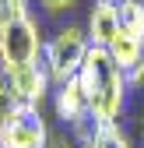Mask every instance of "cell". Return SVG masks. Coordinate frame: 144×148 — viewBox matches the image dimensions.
Masks as SVG:
<instances>
[{
	"label": "cell",
	"mask_w": 144,
	"mask_h": 148,
	"mask_svg": "<svg viewBox=\"0 0 144 148\" xmlns=\"http://www.w3.org/2000/svg\"><path fill=\"white\" fill-rule=\"evenodd\" d=\"M77 78L88 92L92 102V116L98 123H120L123 109H127V78H123L120 64L109 57L105 46H92L88 57L77 71Z\"/></svg>",
	"instance_id": "1"
},
{
	"label": "cell",
	"mask_w": 144,
	"mask_h": 148,
	"mask_svg": "<svg viewBox=\"0 0 144 148\" xmlns=\"http://www.w3.org/2000/svg\"><path fill=\"white\" fill-rule=\"evenodd\" d=\"M88 49H92V42H88V32L77 28V25H63L53 39L42 46V64L49 71V78L53 85H63L70 81L74 74L81 71L84 57H88Z\"/></svg>",
	"instance_id": "2"
},
{
	"label": "cell",
	"mask_w": 144,
	"mask_h": 148,
	"mask_svg": "<svg viewBox=\"0 0 144 148\" xmlns=\"http://www.w3.org/2000/svg\"><path fill=\"white\" fill-rule=\"evenodd\" d=\"M42 35H39V21L28 18H11L0 21V71L11 74L25 64H35L42 57Z\"/></svg>",
	"instance_id": "3"
},
{
	"label": "cell",
	"mask_w": 144,
	"mask_h": 148,
	"mask_svg": "<svg viewBox=\"0 0 144 148\" xmlns=\"http://www.w3.org/2000/svg\"><path fill=\"white\" fill-rule=\"evenodd\" d=\"M46 145H49V127L42 120V106L18 102L0 120V148H46Z\"/></svg>",
	"instance_id": "4"
},
{
	"label": "cell",
	"mask_w": 144,
	"mask_h": 148,
	"mask_svg": "<svg viewBox=\"0 0 144 148\" xmlns=\"http://www.w3.org/2000/svg\"><path fill=\"white\" fill-rule=\"evenodd\" d=\"M7 81H11V92H14L18 102H35V106H42V99L49 95V85H53V78H49L42 57L35 60V64H25V67L11 71Z\"/></svg>",
	"instance_id": "5"
},
{
	"label": "cell",
	"mask_w": 144,
	"mask_h": 148,
	"mask_svg": "<svg viewBox=\"0 0 144 148\" xmlns=\"http://www.w3.org/2000/svg\"><path fill=\"white\" fill-rule=\"evenodd\" d=\"M53 109H56V116L70 127V123H77L84 116H92V102H88V92L81 85V78L74 74L70 81L56 85V92H53Z\"/></svg>",
	"instance_id": "6"
},
{
	"label": "cell",
	"mask_w": 144,
	"mask_h": 148,
	"mask_svg": "<svg viewBox=\"0 0 144 148\" xmlns=\"http://www.w3.org/2000/svg\"><path fill=\"white\" fill-rule=\"evenodd\" d=\"M88 42L92 46H109L120 32V14H116V0H92V14H88Z\"/></svg>",
	"instance_id": "7"
},
{
	"label": "cell",
	"mask_w": 144,
	"mask_h": 148,
	"mask_svg": "<svg viewBox=\"0 0 144 148\" xmlns=\"http://www.w3.org/2000/svg\"><path fill=\"white\" fill-rule=\"evenodd\" d=\"M105 49H109V57L120 64V71H130L134 64H141V60H144V46L134 39V35H127L123 28L116 32V39L105 46Z\"/></svg>",
	"instance_id": "8"
},
{
	"label": "cell",
	"mask_w": 144,
	"mask_h": 148,
	"mask_svg": "<svg viewBox=\"0 0 144 148\" xmlns=\"http://www.w3.org/2000/svg\"><path fill=\"white\" fill-rule=\"evenodd\" d=\"M116 14H120V28L144 46V0H116Z\"/></svg>",
	"instance_id": "9"
},
{
	"label": "cell",
	"mask_w": 144,
	"mask_h": 148,
	"mask_svg": "<svg viewBox=\"0 0 144 148\" xmlns=\"http://www.w3.org/2000/svg\"><path fill=\"white\" fill-rule=\"evenodd\" d=\"M92 148H134V141L127 138V131L120 123H98Z\"/></svg>",
	"instance_id": "10"
},
{
	"label": "cell",
	"mask_w": 144,
	"mask_h": 148,
	"mask_svg": "<svg viewBox=\"0 0 144 148\" xmlns=\"http://www.w3.org/2000/svg\"><path fill=\"white\" fill-rule=\"evenodd\" d=\"M11 18H28V0H0V21Z\"/></svg>",
	"instance_id": "11"
},
{
	"label": "cell",
	"mask_w": 144,
	"mask_h": 148,
	"mask_svg": "<svg viewBox=\"0 0 144 148\" xmlns=\"http://www.w3.org/2000/svg\"><path fill=\"white\" fill-rule=\"evenodd\" d=\"M14 106H18V99H14V92H11V81H7V74L0 71V120H4Z\"/></svg>",
	"instance_id": "12"
},
{
	"label": "cell",
	"mask_w": 144,
	"mask_h": 148,
	"mask_svg": "<svg viewBox=\"0 0 144 148\" xmlns=\"http://www.w3.org/2000/svg\"><path fill=\"white\" fill-rule=\"evenodd\" d=\"M123 78H127V88H141V85H144V60L134 64L130 71H123Z\"/></svg>",
	"instance_id": "13"
},
{
	"label": "cell",
	"mask_w": 144,
	"mask_h": 148,
	"mask_svg": "<svg viewBox=\"0 0 144 148\" xmlns=\"http://www.w3.org/2000/svg\"><path fill=\"white\" fill-rule=\"evenodd\" d=\"M39 4L46 7V14H63V11H70L77 4V0H39Z\"/></svg>",
	"instance_id": "14"
},
{
	"label": "cell",
	"mask_w": 144,
	"mask_h": 148,
	"mask_svg": "<svg viewBox=\"0 0 144 148\" xmlns=\"http://www.w3.org/2000/svg\"><path fill=\"white\" fill-rule=\"evenodd\" d=\"M81 148H92V145H81Z\"/></svg>",
	"instance_id": "15"
}]
</instances>
